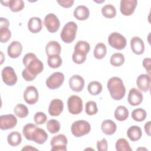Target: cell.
I'll list each match as a JSON object with an SVG mask.
<instances>
[{"label":"cell","mask_w":151,"mask_h":151,"mask_svg":"<svg viewBox=\"0 0 151 151\" xmlns=\"http://www.w3.org/2000/svg\"><path fill=\"white\" fill-rule=\"evenodd\" d=\"M22 63L25 67L22 72L23 78L27 81L34 80L37 75L40 74L44 70V64L42 61L37 58L35 54L32 52L26 54Z\"/></svg>","instance_id":"1"},{"label":"cell","mask_w":151,"mask_h":151,"mask_svg":"<svg viewBox=\"0 0 151 151\" xmlns=\"http://www.w3.org/2000/svg\"><path fill=\"white\" fill-rule=\"evenodd\" d=\"M107 87L113 99L120 100L124 97L126 88L120 78L117 77H111L107 81Z\"/></svg>","instance_id":"2"},{"label":"cell","mask_w":151,"mask_h":151,"mask_svg":"<svg viewBox=\"0 0 151 151\" xmlns=\"http://www.w3.org/2000/svg\"><path fill=\"white\" fill-rule=\"evenodd\" d=\"M90 50V45L87 41H78L74 46V52L72 55L73 61L77 64L84 63L86 55Z\"/></svg>","instance_id":"3"},{"label":"cell","mask_w":151,"mask_h":151,"mask_svg":"<svg viewBox=\"0 0 151 151\" xmlns=\"http://www.w3.org/2000/svg\"><path fill=\"white\" fill-rule=\"evenodd\" d=\"M77 25L73 21H70L64 25L60 34V37L63 42L67 44L72 42L76 36Z\"/></svg>","instance_id":"4"},{"label":"cell","mask_w":151,"mask_h":151,"mask_svg":"<svg viewBox=\"0 0 151 151\" xmlns=\"http://www.w3.org/2000/svg\"><path fill=\"white\" fill-rule=\"evenodd\" d=\"M91 130L90 123L84 120H79L73 123L71 127L72 134L77 137L87 134Z\"/></svg>","instance_id":"5"},{"label":"cell","mask_w":151,"mask_h":151,"mask_svg":"<svg viewBox=\"0 0 151 151\" xmlns=\"http://www.w3.org/2000/svg\"><path fill=\"white\" fill-rule=\"evenodd\" d=\"M108 42L112 48L118 50L124 49L127 44L126 38L117 32H112L109 35Z\"/></svg>","instance_id":"6"},{"label":"cell","mask_w":151,"mask_h":151,"mask_svg":"<svg viewBox=\"0 0 151 151\" xmlns=\"http://www.w3.org/2000/svg\"><path fill=\"white\" fill-rule=\"evenodd\" d=\"M68 111L72 114H78L83 110V101L78 96L73 95L68 97L67 100Z\"/></svg>","instance_id":"7"},{"label":"cell","mask_w":151,"mask_h":151,"mask_svg":"<svg viewBox=\"0 0 151 151\" xmlns=\"http://www.w3.org/2000/svg\"><path fill=\"white\" fill-rule=\"evenodd\" d=\"M67 139L63 134H59L54 136L50 142L52 151H65L67 150Z\"/></svg>","instance_id":"8"},{"label":"cell","mask_w":151,"mask_h":151,"mask_svg":"<svg viewBox=\"0 0 151 151\" xmlns=\"http://www.w3.org/2000/svg\"><path fill=\"white\" fill-rule=\"evenodd\" d=\"M64 75L60 72H55L51 74L46 80L47 87L51 90L58 88L64 83Z\"/></svg>","instance_id":"9"},{"label":"cell","mask_w":151,"mask_h":151,"mask_svg":"<svg viewBox=\"0 0 151 151\" xmlns=\"http://www.w3.org/2000/svg\"><path fill=\"white\" fill-rule=\"evenodd\" d=\"M44 25L51 33L57 32L60 26V22L58 17L53 13L47 14L44 19Z\"/></svg>","instance_id":"10"},{"label":"cell","mask_w":151,"mask_h":151,"mask_svg":"<svg viewBox=\"0 0 151 151\" xmlns=\"http://www.w3.org/2000/svg\"><path fill=\"white\" fill-rule=\"evenodd\" d=\"M3 82L9 86L15 85L17 81V76L14 68L11 67L7 66L4 67L1 73Z\"/></svg>","instance_id":"11"},{"label":"cell","mask_w":151,"mask_h":151,"mask_svg":"<svg viewBox=\"0 0 151 151\" xmlns=\"http://www.w3.org/2000/svg\"><path fill=\"white\" fill-rule=\"evenodd\" d=\"M39 98V94L37 89L33 86L27 87L24 93V99L25 101L28 104H35Z\"/></svg>","instance_id":"12"},{"label":"cell","mask_w":151,"mask_h":151,"mask_svg":"<svg viewBox=\"0 0 151 151\" xmlns=\"http://www.w3.org/2000/svg\"><path fill=\"white\" fill-rule=\"evenodd\" d=\"M17 124V119L12 114H5L0 116V128L1 130H8L14 128Z\"/></svg>","instance_id":"13"},{"label":"cell","mask_w":151,"mask_h":151,"mask_svg":"<svg viewBox=\"0 0 151 151\" xmlns=\"http://www.w3.org/2000/svg\"><path fill=\"white\" fill-rule=\"evenodd\" d=\"M137 4L136 0H122L120 1V10L124 16H130L134 11Z\"/></svg>","instance_id":"14"},{"label":"cell","mask_w":151,"mask_h":151,"mask_svg":"<svg viewBox=\"0 0 151 151\" xmlns=\"http://www.w3.org/2000/svg\"><path fill=\"white\" fill-rule=\"evenodd\" d=\"M64 109V103L63 101L58 99L52 100L48 107V113L52 116H59Z\"/></svg>","instance_id":"15"},{"label":"cell","mask_w":151,"mask_h":151,"mask_svg":"<svg viewBox=\"0 0 151 151\" xmlns=\"http://www.w3.org/2000/svg\"><path fill=\"white\" fill-rule=\"evenodd\" d=\"M143 99V94L139 90L136 88H132L130 90L127 100L130 105L133 106L139 105L142 102Z\"/></svg>","instance_id":"16"},{"label":"cell","mask_w":151,"mask_h":151,"mask_svg":"<svg viewBox=\"0 0 151 151\" xmlns=\"http://www.w3.org/2000/svg\"><path fill=\"white\" fill-rule=\"evenodd\" d=\"M69 86L73 91L80 92L84 88V80L79 75H73L69 79Z\"/></svg>","instance_id":"17"},{"label":"cell","mask_w":151,"mask_h":151,"mask_svg":"<svg viewBox=\"0 0 151 151\" xmlns=\"http://www.w3.org/2000/svg\"><path fill=\"white\" fill-rule=\"evenodd\" d=\"M136 84L139 89L143 92H147L150 86V76L149 74L139 75L136 80Z\"/></svg>","instance_id":"18"},{"label":"cell","mask_w":151,"mask_h":151,"mask_svg":"<svg viewBox=\"0 0 151 151\" xmlns=\"http://www.w3.org/2000/svg\"><path fill=\"white\" fill-rule=\"evenodd\" d=\"M22 46L21 44L17 41H12L9 45L7 49L8 55L12 58H17L22 53Z\"/></svg>","instance_id":"19"},{"label":"cell","mask_w":151,"mask_h":151,"mask_svg":"<svg viewBox=\"0 0 151 151\" xmlns=\"http://www.w3.org/2000/svg\"><path fill=\"white\" fill-rule=\"evenodd\" d=\"M130 47L135 54H142L145 51L143 41L139 37H133L130 40Z\"/></svg>","instance_id":"20"},{"label":"cell","mask_w":151,"mask_h":151,"mask_svg":"<svg viewBox=\"0 0 151 151\" xmlns=\"http://www.w3.org/2000/svg\"><path fill=\"white\" fill-rule=\"evenodd\" d=\"M48 134L42 129L37 127L34 131L32 135V141L36 143L42 145L48 139Z\"/></svg>","instance_id":"21"},{"label":"cell","mask_w":151,"mask_h":151,"mask_svg":"<svg viewBox=\"0 0 151 151\" xmlns=\"http://www.w3.org/2000/svg\"><path fill=\"white\" fill-rule=\"evenodd\" d=\"M1 2L4 6H8L11 11L14 12L21 11L24 8V2L22 0H9Z\"/></svg>","instance_id":"22"},{"label":"cell","mask_w":151,"mask_h":151,"mask_svg":"<svg viewBox=\"0 0 151 151\" xmlns=\"http://www.w3.org/2000/svg\"><path fill=\"white\" fill-rule=\"evenodd\" d=\"M28 28L32 33H38L42 28L41 19L38 17H31L28 22Z\"/></svg>","instance_id":"23"},{"label":"cell","mask_w":151,"mask_h":151,"mask_svg":"<svg viewBox=\"0 0 151 151\" xmlns=\"http://www.w3.org/2000/svg\"><path fill=\"white\" fill-rule=\"evenodd\" d=\"M61 51L60 44L55 41H51L47 43L45 47V52L48 56L60 55Z\"/></svg>","instance_id":"24"},{"label":"cell","mask_w":151,"mask_h":151,"mask_svg":"<svg viewBox=\"0 0 151 151\" xmlns=\"http://www.w3.org/2000/svg\"><path fill=\"white\" fill-rule=\"evenodd\" d=\"M90 15L88 8L84 5H79L74 11V17L79 21L86 20Z\"/></svg>","instance_id":"25"},{"label":"cell","mask_w":151,"mask_h":151,"mask_svg":"<svg viewBox=\"0 0 151 151\" xmlns=\"http://www.w3.org/2000/svg\"><path fill=\"white\" fill-rule=\"evenodd\" d=\"M102 132L106 135H111L115 133L117 129L116 123L111 120H104L101 125Z\"/></svg>","instance_id":"26"},{"label":"cell","mask_w":151,"mask_h":151,"mask_svg":"<svg viewBox=\"0 0 151 151\" xmlns=\"http://www.w3.org/2000/svg\"><path fill=\"white\" fill-rule=\"evenodd\" d=\"M127 137L130 140L135 142L139 140L142 135V131L140 127L138 126H130L127 131Z\"/></svg>","instance_id":"27"},{"label":"cell","mask_w":151,"mask_h":151,"mask_svg":"<svg viewBox=\"0 0 151 151\" xmlns=\"http://www.w3.org/2000/svg\"><path fill=\"white\" fill-rule=\"evenodd\" d=\"M129 117V111L124 106H119L117 107L114 111L115 119L120 122L126 120Z\"/></svg>","instance_id":"28"},{"label":"cell","mask_w":151,"mask_h":151,"mask_svg":"<svg viewBox=\"0 0 151 151\" xmlns=\"http://www.w3.org/2000/svg\"><path fill=\"white\" fill-rule=\"evenodd\" d=\"M22 141L21 134L17 131L12 132L7 137L8 143L11 146H17L19 145Z\"/></svg>","instance_id":"29"},{"label":"cell","mask_w":151,"mask_h":151,"mask_svg":"<svg viewBox=\"0 0 151 151\" xmlns=\"http://www.w3.org/2000/svg\"><path fill=\"white\" fill-rule=\"evenodd\" d=\"M107 53V48L104 43L99 42L95 46L93 55L97 59L100 60L103 58Z\"/></svg>","instance_id":"30"},{"label":"cell","mask_w":151,"mask_h":151,"mask_svg":"<svg viewBox=\"0 0 151 151\" xmlns=\"http://www.w3.org/2000/svg\"><path fill=\"white\" fill-rule=\"evenodd\" d=\"M101 84L97 81H93L90 82L87 86V90L89 93L93 96L99 94L102 91Z\"/></svg>","instance_id":"31"},{"label":"cell","mask_w":151,"mask_h":151,"mask_svg":"<svg viewBox=\"0 0 151 151\" xmlns=\"http://www.w3.org/2000/svg\"><path fill=\"white\" fill-rule=\"evenodd\" d=\"M103 15L107 18H113L116 15V9L111 4H107L101 8Z\"/></svg>","instance_id":"32"},{"label":"cell","mask_w":151,"mask_h":151,"mask_svg":"<svg viewBox=\"0 0 151 151\" xmlns=\"http://www.w3.org/2000/svg\"><path fill=\"white\" fill-rule=\"evenodd\" d=\"M14 112L15 114L19 118L26 117L29 114V110L27 107L21 103L18 104L14 107Z\"/></svg>","instance_id":"33"},{"label":"cell","mask_w":151,"mask_h":151,"mask_svg":"<svg viewBox=\"0 0 151 151\" xmlns=\"http://www.w3.org/2000/svg\"><path fill=\"white\" fill-rule=\"evenodd\" d=\"M110 63L114 67H120L124 63V57L122 53H114L111 56Z\"/></svg>","instance_id":"34"},{"label":"cell","mask_w":151,"mask_h":151,"mask_svg":"<svg viewBox=\"0 0 151 151\" xmlns=\"http://www.w3.org/2000/svg\"><path fill=\"white\" fill-rule=\"evenodd\" d=\"M63 61L60 55H53L48 56L47 63L50 67L52 68H57L60 67L62 64Z\"/></svg>","instance_id":"35"},{"label":"cell","mask_w":151,"mask_h":151,"mask_svg":"<svg viewBox=\"0 0 151 151\" xmlns=\"http://www.w3.org/2000/svg\"><path fill=\"white\" fill-rule=\"evenodd\" d=\"M146 116V111L142 108L136 109L132 113V117L136 122H140L145 120Z\"/></svg>","instance_id":"36"},{"label":"cell","mask_w":151,"mask_h":151,"mask_svg":"<svg viewBox=\"0 0 151 151\" xmlns=\"http://www.w3.org/2000/svg\"><path fill=\"white\" fill-rule=\"evenodd\" d=\"M47 129L50 133L55 134L60 130V123L55 119H51L47 123Z\"/></svg>","instance_id":"37"},{"label":"cell","mask_w":151,"mask_h":151,"mask_svg":"<svg viewBox=\"0 0 151 151\" xmlns=\"http://www.w3.org/2000/svg\"><path fill=\"white\" fill-rule=\"evenodd\" d=\"M38 126L32 123H28L24 126L22 129V133L25 138L28 140H32V135L34 130Z\"/></svg>","instance_id":"38"},{"label":"cell","mask_w":151,"mask_h":151,"mask_svg":"<svg viewBox=\"0 0 151 151\" xmlns=\"http://www.w3.org/2000/svg\"><path fill=\"white\" fill-rule=\"evenodd\" d=\"M116 149L117 151H131L132 149L130 147L129 142L124 138L119 139L117 140L116 145Z\"/></svg>","instance_id":"39"},{"label":"cell","mask_w":151,"mask_h":151,"mask_svg":"<svg viewBox=\"0 0 151 151\" xmlns=\"http://www.w3.org/2000/svg\"><path fill=\"white\" fill-rule=\"evenodd\" d=\"M85 110L87 114L92 116L96 114L98 111L97 104L94 101H88L86 103Z\"/></svg>","instance_id":"40"},{"label":"cell","mask_w":151,"mask_h":151,"mask_svg":"<svg viewBox=\"0 0 151 151\" xmlns=\"http://www.w3.org/2000/svg\"><path fill=\"white\" fill-rule=\"evenodd\" d=\"M11 37V32L8 28H0V41L2 43L6 42Z\"/></svg>","instance_id":"41"},{"label":"cell","mask_w":151,"mask_h":151,"mask_svg":"<svg viewBox=\"0 0 151 151\" xmlns=\"http://www.w3.org/2000/svg\"><path fill=\"white\" fill-rule=\"evenodd\" d=\"M47 117L46 114L43 112H37L34 116V120L37 124H42L47 121Z\"/></svg>","instance_id":"42"},{"label":"cell","mask_w":151,"mask_h":151,"mask_svg":"<svg viewBox=\"0 0 151 151\" xmlns=\"http://www.w3.org/2000/svg\"><path fill=\"white\" fill-rule=\"evenodd\" d=\"M107 141L105 138H103L101 140H98L97 142V148L99 151L107 150Z\"/></svg>","instance_id":"43"},{"label":"cell","mask_w":151,"mask_h":151,"mask_svg":"<svg viewBox=\"0 0 151 151\" xmlns=\"http://www.w3.org/2000/svg\"><path fill=\"white\" fill-rule=\"evenodd\" d=\"M57 2L60 6L64 8H70L74 4V1L73 0H65V1H57Z\"/></svg>","instance_id":"44"},{"label":"cell","mask_w":151,"mask_h":151,"mask_svg":"<svg viewBox=\"0 0 151 151\" xmlns=\"http://www.w3.org/2000/svg\"><path fill=\"white\" fill-rule=\"evenodd\" d=\"M150 62L151 59L150 58H145L143 60V66L148 73V74H150Z\"/></svg>","instance_id":"45"},{"label":"cell","mask_w":151,"mask_h":151,"mask_svg":"<svg viewBox=\"0 0 151 151\" xmlns=\"http://www.w3.org/2000/svg\"><path fill=\"white\" fill-rule=\"evenodd\" d=\"M9 26V21L3 17L0 18V28H8Z\"/></svg>","instance_id":"46"},{"label":"cell","mask_w":151,"mask_h":151,"mask_svg":"<svg viewBox=\"0 0 151 151\" xmlns=\"http://www.w3.org/2000/svg\"><path fill=\"white\" fill-rule=\"evenodd\" d=\"M151 122L150 121L147 122L145 124V132L149 136H150V127H151Z\"/></svg>","instance_id":"47"},{"label":"cell","mask_w":151,"mask_h":151,"mask_svg":"<svg viewBox=\"0 0 151 151\" xmlns=\"http://www.w3.org/2000/svg\"><path fill=\"white\" fill-rule=\"evenodd\" d=\"M37 150L38 149L35 148V147H32L31 146H28V145L25 146V147L22 149V150Z\"/></svg>","instance_id":"48"}]
</instances>
